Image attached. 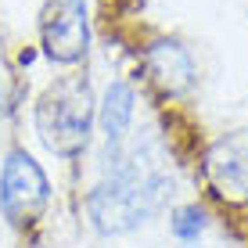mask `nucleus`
<instances>
[{
	"label": "nucleus",
	"mask_w": 248,
	"mask_h": 248,
	"mask_svg": "<svg viewBox=\"0 0 248 248\" xmlns=\"http://www.w3.org/2000/svg\"><path fill=\"white\" fill-rule=\"evenodd\" d=\"M173 187V176L162 169L151 144H123L105 151V180L87 194V216L105 237L133 234L169 205Z\"/></svg>",
	"instance_id": "nucleus-1"
},
{
	"label": "nucleus",
	"mask_w": 248,
	"mask_h": 248,
	"mask_svg": "<svg viewBox=\"0 0 248 248\" xmlns=\"http://www.w3.org/2000/svg\"><path fill=\"white\" fill-rule=\"evenodd\" d=\"M93 115H97V101H93L90 79L87 76H62L40 93L36 108H32V126L50 155L72 162L90 144Z\"/></svg>",
	"instance_id": "nucleus-2"
},
{
	"label": "nucleus",
	"mask_w": 248,
	"mask_h": 248,
	"mask_svg": "<svg viewBox=\"0 0 248 248\" xmlns=\"http://www.w3.org/2000/svg\"><path fill=\"white\" fill-rule=\"evenodd\" d=\"M50 202V184L29 151L15 148L0 162V212L15 230L32 227Z\"/></svg>",
	"instance_id": "nucleus-3"
},
{
	"label": "nucleus",
	"mask_w": 248,
	"mask_h": 248,
	"mask_svg": "<svg viewBox=\"0 0 248 248\" xmlns=\"http://www.w3.org/2000/svg\"><path fill=\"white\" fill-rule=\"evenodd\" d=\"M40 44L58 65H76L90 50L87 0H47L40 11Z\"/></svg>",
	"instance_id": "nucleus-4"
},
{
	"label": "nucleus",
	"mask_w": 248,
	"mask_h": 248,
	"mask_svg": "<svg viewBox=\"0 0 248 248\" xmlns=\"http://www.w3.org/2000/svg\"><path fill=\"white\" fill-rule=\"evenodd\" d=\"M205 180L227 205H248V130L223 133L205 151Z\"/></svg>",
	"instance_id": "nucleus-5"
},
{
	"label": "nucleus",
	"mask_w": 248,
	"mask_h": 248,
	"mask_svg": "<svg viewBox=\"0 0 248 248\" xmlns=\"http://www.w3.org/2000/svg\"><path fill=\"white\" fill-rule=\"evenodd\" d=\"M144 68H148V79L155 83V90L166 97H180L198 79L194 58L180 40H155L144 50Z\"/></svg>",
	"instance_id": "nucleus-6"
},
{
	"label": "nucleus",
	"mask_w": 248,
	"mask_h": 248,
	"mask_svg": "<svg viewBox=\"0 0 248 248\" xmlns=\"http://www.w3.org/2000/svg\"><path fill=\"white\" fill-rule=\"evenodd\" d=\"M133 115H137V93L126 79H112L97 105V115L93 123L101 126V137H105V148L115 151L126 144V133L133 126Z\"/></svg>",
	"instance_id": "nucleus-7"
},
{
	"label": "nucleus",
	"mask_w": 248,
	"mask_h": 248,
	"mask_svg": "<svg viewBox=\"0 0 248 248\" xmlns=\"http://www.w3.org/2000/svg\"><path fill=\"white\" fill-rule=\"evenodd\" d=\"M205 227H209V219H205V212L198 205H180V209L169 212V230H173V237L184 241V245H198Z\"/></svg>",
	"instance_id": "nucleus-8"
}]
</instances>
